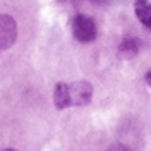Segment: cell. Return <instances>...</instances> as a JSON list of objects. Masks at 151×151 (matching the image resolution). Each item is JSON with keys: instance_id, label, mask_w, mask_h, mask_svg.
I'll return each instance as SVG.
<instances>
[{"instance_id": "8", "label": "cell", "mask_w": 151, "mask_h": 151, "mask_svg": "<svg viewBox=\"0 0 151 151\" xmlns=\"http://www.w3.org/2000/svg\"><path fill=\"white\" fill-rule=\"evenodd\" d=\"M146 81H148V84L151 86V70L148 72V74H146Z\"/></svg>"}, {"instance_id": "1", "label": "cell", "mask_w": 151, "mask_h": 151, "mask_svg": "<svg viewBox=\"0 0 151 151\" xmlns=\"http://www.w3.org/2000/svg\"><path fill=\"white\" fill-rule=\"evenodd\" d=\"M72 33L81 43H91L96 38V24L91 17L77 14L72 19Z\"/></svg>"}, {"instance_id": "9", "label": "cell", "mask_w": 151, "mask_h": 151, "mask_svg": "<svg viewBox=\"0 0 151 151\" xmlns=\"http://www.w3.org/2000/svg\"><path fill=\"white\" fill-rule=\"evenodd\" d=\"M91 2H96V4H106L108 0H91Z\"/></svg>"}, {"instance_id": "5", "label": "cell", "mask_w": 151, "mask_h": 151, "mask_svg": "<svg viewBox=\"0 0 151 151\" xmlns=\"http://www.w3.org/2000/svg\"><path fill=\"white\" fill-rule=\"evenodd\" d=\"M53 103H55V106L58 110H64L67 106H70L65 83H58V84L55 86V91H53Z\"/></svg>"}, {"instance_id": "7", "label": "cell", "mask_w": 151, "mask_h": 151, "mask_svg": "<svg viewBox=\"0 0 151 151\" xmlns=\"http://www.w3.org/2000/svg\"><path fill=\"white\" fill-rule=\"evenodd\" d=\"M106 151H131L127 146H124V144H113V146H110Z\"/></svg>"}, {"instance_id": "2", "label": "cell", "mask_w": 151, "mask_h": 151, "mask_svg": "<svg viewBox=\"0 0 151 151\" xmlns=\"http://www.w3.org/2000/svg\"><path fill=\"white\" fill-rule=\"evenodd\" d=\"M67 93H69L70 106H83L91 101L93 88L88 81H76V83L67 84Z\"/></svg>"}, {"instance_id": "6", "label": "cell", "mask_w": 151, "mask_h": 151, "mask_svg": "<svg viewBox=\"0 0 151 151\" xmlns=\"http://www.w3.org/2000/svg\"><path fill=\"white\" fill-rule=\"evenodd\" d=\"M137 50H139V40H136V38H125V40H122V43L119 47L120 55L125 57V58L134 57L137 53Z\"/></svg>"}, {"instance_id": "3", "label": "cell", "mask_w": 151, "mask_h": 151, "mask_svg": "<svg viewBox=\"0 0 151 151\" xmlns=\"http://www.w3.org/2000/svg\"><path fill=\"white\" fill-rule=\"evenodd\" d=\"M17 40V24L16 21L7 16L0 14V50L10 48Z\"/></svg>"}, {"instance_id": "4", "label": "cell", "mask_w": 151, "mask_h": 151, "mask_svg": "<svg viewBox=\"0 0 151 151\" xmlns=\"http://www.w3.org/2000/svg\"><path fill=\"white\" fill-rule=\"evenodd\" d=\"M136 17L141 21L146 28H151V2L150 0H136L134 2Z\"/></svg>"}, {"instance_id": "10", "label": "cell", "mask_w": 151, "mask_h": 151, "mask_svg": "<svg viewBox=\"0 0 151 151\" xmlns=\"http://www.w3.org/2000/svg\"><path fill=\"white\" fill-rule=\"evenodd\" d=\"M2 151H17V150H12V148H7V150H2Z\"/></svg>"}]
</instances>
